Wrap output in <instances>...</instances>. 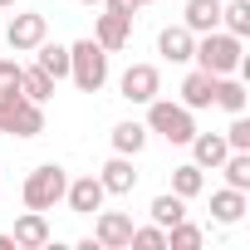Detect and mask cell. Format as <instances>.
I'll list each match as a JSON object with an SVG mask.
<instances>
[{
    "mask_svg": "<svg viewBox=\"0 0 250 250\" xmlns=\"http://www.w3.org/2000/svg\"><path fill=\"white\" fill-rule=\"evenodd\" d=\"M138 5H157V0H138Z\"/></svg>",
    "mask_w": 250,
    "mask_h": 250,
    "instance_id": "33",
    "label": "cell"
},
{
    "mask_svg": "<svg viewBox=\"0 0 250 250\" xmlns=\"http://www.w3.org/2000/svg\"><path fill=\"white\" fill-rule=\"evenodd\" d=\"M0 250H15V235L10 230H0Z\"/></svg>",
    "mask_w": 250,
    "mask_h": 250,
    "instance_id": "31",
    "label": "cell"
},
{
    "mask_svg": "<svg viewBox=\"0 0 250 250\" xmlns=\"http://www.w3.org/2000/svg\"><path fill=\"white\" fill-rule=\"evenodd\" d=\"M211 98H216V74H206V69H191L187 79H182V108H211Z\"/></svg>",
    "mask_w": 250,
    "mask_h": 250,
    "instance_id": "15",
    "label": "cell"
},
{
    "mask_svg": "<svg viewBox=\"0 0 250 250\" xmlns=\"http://www.w3.org/2000/svg\"><path fill=\"white\" fill-rule=\"evenodd\" d=\"M201 240H206V230H201V226H191V221L167 226V245H172V250H196Z\"/></svg>",
    "mask_w": 250,
    "mask_h": 250,
    "instance_id": "26",
    "label": "cell"
},
{
    "mask_svg": "<svg viewBox=\"0 0 250 250\" xmlns=\"http://www.w3.org/2000/svg\"><path fill=\"white\" fill-rule=\"evenodd\" d=\"M5 93H20V64L15 59H0V98Z\"/></svg>",
    "mask_w": 250,
    "mask_h": 250,
    "instance_id": "29",
    "label": "cell"
},
{
    "mask_svg": "<svg viewBox=\"0 0 250 250\" xmlns=\"http://www.w3.org/2000/svg\"><path fill=\"white\" fill-rule=\"evenodd\" d=\"M64 187H69V172H64L59 162H40V167L25 177L20 196H25L30 211H54V206L64 201Z\"/></svg>",
    "mask_w": 250,
    "mask_h": 250,
    "instance_id": "3",
    "label": "cell"
},
{
    "mask_svg": "<svg viewBox=\"0 0 250 250\" xmlns=\"http://www.w3.org/2000/svg\"><path fill=\"white\" fill-rule=\"evenodd\" d=\"M221 172H226V187H235V191H250V152H226Z\"/></svg>",
    "mask_w": 250,
    "mask_h": 250,
    "instance_id": "25",
    "label": "cell"
},
{
    "mask_svg": "<svg viewBox=\"0 0 250 250\" xmlns=\"http://www.w3.org/2000/svg\"><path fill=\"white\" fill-rule=\"evenodd\" d=\"M98 182H103V191H108V196H133V187H138V172H133V157H123V152H113V157L103 162Z\"/></svg>",
    "mask_w": 250,
    "mask_h": 250,
    "instance_id": "9",
    "label": "cell"
},
{
    "mask_svg": "<svg viewBox=\"0 0 250 250\" xmlns=\"http://www.w3.org/2000/svg\"><path fill=\"white\" fill-rule=\"evenodd\" d=\"M40 133H44V108L20 93L10 108V138H40Z\"/></svg>",
    "mask_w": 250,
    "mask_h": 250,
    "instance_id": "13",
    "label": "cell"
},
{
    "mask_svg": "<svg viewBox=\"0 0 250 250\" xmlns=\"http://www.w3.org/2000/svg\"><path fill=\"white\" fill-rule=\"evenodd\" d=\"M15 245L20 250H40V245H49L54 240V230H49V221H44V211H25L20 221H15Z\"/></svg>",
    "mask_w": 250,
    "mask_h": 250,
    "instance_id": "12",
    "label": "cell"
},
{
    "mask_svg": "<svg viewBox=\"0 0 250 250\" xmlns=\"http://www.w3.org/2000/svg\"><path fill=\"white\" fill-rule=\"evenodd\" d=\"M69 79L83 88V93H98L108 83V49L98 40H79L69 44Z\"/></svg>",
    "mask_w": 250,
    "mask_h": 250,
    "instance_id": "2",
    "label": "cell"
},
{
    "mask_svg": "<svg viewBox=\"0 0 250 250\" xmlns=\"http://www.w3.org/2000/svg\"><path fill=\"white\" fill-rule=\"evenodd\" d=\"M20 93H25L30 103H44V98L54 93V79H49V74H44L40 64H30V69L20 64Z\"/></svg>",
    "mask_w": 250,
    "mask_h": 250,
    "instance_id": "21",
    "label": "cell"
},
{
    "mask_svg": "<svg viewBox=\"0 0 250 250\" xmlns=\"http://www.w3.org/2000/svg\"><path fill=\"white\" fill-rule=\"evenodd\" d=\"M245 211H250L245 191H235V187H221V191H211V216H216L221 226H235Z\"/></svg>",
    "mask_w": 250,
    "mask_h": 250,
    "instance_id": "17",
    "label": "cell"
},
{
    "mask_svg": "<svg viewBox=\"0 0 250 250\" xmlns=\"http://www.w3.org/2000/svg\"><path fill=\"white\" fill-rule=\"evenodd\" d=\"M133 245H143V250H167V230H162V226H133Z\"/></svg>",
    "mask_w": 250,
    "mask_h": 250,
    "instance_id": "28",
    "label": "cell"
},
{
    "mask_svg": "<svg viewBox=\"0 0 250 250\" xmlns=\"http://www.w3.org/2000/svg\"><path fill=\"white\" fill-rule=\"evenodd\" d=\"M201 187H206V172H201L196 162H182V167H172V191H177L182 201L201 196Z\"/></svg>",
    "mask_w": 250,
    "mask_h": 250,
    "instance_id": "22",
    "label": "cell"
},
{
    "mask_svg": "<svg viewBox=\"0 0 250 250\" xmlns=\"http://www.w3.org/2000/svg\"><path fill=\"white\" fill-rule=\"evenodd\" d=\"M118 88H123V98H128V103H152L157 88H162V74H157L152 64H128V69H123V79H118Z\"/></svg>",
    "mask_w": 250,
    "mask_h": 250,
    "instance_id": "6",
    "label": "cell"
},
{
    "mask_svg": "<svg viewBox=\"0 0 250 250\" xmlns=\"http://www.w3.org/2000/svg\"><path fill=\"white\" fill-rule=\"evenodd\" d=\"M221 5H226V0H187V10H182V25H187L191 35L221 30Z\"/></svg>",
    "mask_w": 250,
    "mask_h": 250,
    "instance_id": "16",
    "label": "cell"
},
{
    "mask_svg": "<svg viewBox=\"0 0 250 250\" xmlns=\"http://www.w3.org/2000/svg\"><path fill=\"white\" fill-rule=\"evenodd\" d=\"M40 40H49V20H44L40 10H20V15L5 25V44H10L15 54H30Z\"/></svg>",
    "mask_w": 250,
    "mask_h": 250,
    "instance_id": "5",
    "label": "cell"
},
{
    "mask_svg": "<svg viewBox=\"0 0 250 250\" xmlns=\"http://www.w3.org/2000/svg\"><path fill=\"white\" fill-rule=\"evenodd\" d=\"M93 240H98V250H123V245H133V216H123V211H103V206H98Z\"/></svg>",
    "mask_w": 250,
    "mask_h": 250,
    "instance_id": "7",
    "label": "cell"
},
{
    "mask_svg": "<svg viewBox=\"0 0 250 250\" xmlns=\"http://www.w3.org/2000/svg\"><path fill=\"white\" fill-rule=\"evenodd\" d=\"M177 221H187V201L177 196V191H162V196H152V226H177Z\"/></svg>",
    "mask_w": 250,
    "mask_h": 250,
    "instance_id": "23",
    "label": "cell"
},
{
    "mask_svg": "<svg viewBox=\"0 0 250 250\" xmlns=\"http://www.w3.org/2000/svg\"><path fill=\"white\" fill-rule=\"evenodd\" d=\"M143 147H147V123H118V128H113V152L138 157Z\"/></svg>",
    "mask_w": 250,
    "mask_h": 250,
    "instance_id": "19",
    "label": "cell"
},
{
    "mask_svg": "<svg viewBox=\"0 0 250 250\" xmlns=\"http://www.w3.org/2000/svg\"><path fill=\"white\" fill-rule=\"evenodd\" d=\"M191 59H196V69H206V74H240V64H245V44L230 35V30H206L201 40H196V49H191Z\"/></svg>",
    "mask_w": 250,
    "mask_h": 250,
    "instance_id": "1",
    "label": "cell"
},
{
    "mask_svg": "<svg viewBox=\"0 0 250 250\" xmlns=\"http://www.w3.org/2000/svg\"><path fill=\"white\" fill-rule=\"evenodd\" d=\"M103 196H108V191H103V182H98L93 172H88V177H74V182L64 187V201H69L74 216H93V211L103 206Z\"/></svg>",
    "mask_w": 250,
    "mask_h": 250,
    "instance_id": "8",
    "label": "cell"
},
{
    "mask_svg": "<svg viewBox=\"0 0 250 250\" xmlns=\"http://www.w3.org/2000/svg\"><path fill=\"white\" fill-rule=\"evenodd\" d=\"M187 147H191V162H196L201 172H216V167L226 162V152H230L221 133H191V143H187Z\"/></svg>",
    "mask_w": 250,
    "mask_h": 250,
    "instance_id": "11",
    "label": "cell"
},
{
    "mask_svg": "<svg viewBox=\"0 0 250 250\" xmlns=\"http://www.w3.org/2000/svg\"><path fill=\"white\" fill-rule=\"evenodd\" d=\"M30 54H35V64H40L54 83H59V79H69V44H49V40H40Z\"/></svg>",
    "mask_w": 250,
    "mask_h": 250,
    "instance_id": "18",
    "label": "cell"
},
{
    "mask_svg": "<svg viewBox=\"0 0 250 250\" xmlns=\"http://www.w3.org/2000/svg\"><path fill=\"white\" fill-rule=\"evenodd\" d=\"M83 5H98V0H83Z\"/></svg>",
    "mask_w": 250,
    "mask_h": 250,
    "instance_id": "34",
    "label": "cell"
},
{
    "mask_svg": "<svg viewBox=\"0 0 250 250\" xmlns=\"http://www.w3.org/2000/svg\"><path fill=\"white\" fill-rule=\"evenodd\" d=\"M191 49H196V35H191L187 25H167V30L157 35V54H162V59H172V64H187V59H191Z\"/></svg>",
    "mask_w": 250,
    "mask_h": 250,
    "instance_id": "14",
    "label": "cell"
},
{
    "mask_svg": "<svg viewBox=\"0 0 250 250\" xmlns=\"http://www.w3.org/2000/svg\"><path fill=\"white\" fill-rule=\"evenodd\" d=\"M221 30H230L235 40L250 35V0H230V5H221Z\"/></svg>",
    "mask_w": 250,
    "mask_h": 250,
    "instance_id": "24",
    "label": "cell"
},
{
    "mask_svg": "<svg viewBox=\"0 0 250 250\" xmlns=\"http://www.w3.org/2000/svg\"><path fill=\"white\" fill-rule=\"evenodd\" d=\"M245 98H250V93H245V83H240L235 74H221V79H216V98H211L216 108H226V113H245Z\"/></svg>",
    "mask_w": 250,
    "mask_h": 250,
    "instance_id": "20",
    "label": "cell"
},
{
    "mask_svg": "<svg viewBox=\"0 0 250 250\" xmlns=\"http://www.w3.org/2000/svg\"><path fill=\"white\" fill-rule=\"evenodd\" d=\"M221 138H226L230 152H250V118H245V113H230V128H226Z\"/></svg>",
    "mask_w": 250,
    "mask_h": 250,
    "instance_id": "27",
    "label": "cell"
},
{
    "mask_svg": "<svg viewBox=\"0 0 250 250\" xmlns=\"http://www.w3.org/2000/svg\"><path fill=\"white\" fill-rule=\"evenodd\" d=\"M10 5H15V0H0V10H10Z\"/></svg>",
    "mask_w": 250,
    "mask_h": 250,
    "instance_id": "32",
    "label": "cell"
},
{
    "mask_svg": "<svg viewBox=\"0 0 250 250\" xmlns=\"http://www.w3.org/2000/svg\"><path fill=\"white\" fill-rule=\"evenodd\" d=\"M108 10H113V15H128V20H133L143 5H138V0H108Z\"/></svg>",
    "mask_w": 250,
    "mask_h": 250,
    "instance_id": "30",
    "label": "cell"
},
{
    "mask_svg": "<svg viewBox=\"0 0 250 250\" xmlns=\"http://www.w3.org/2000/svg\"><path fill=\"white\" fill-rule=\"evenodd\" d=\"M147 133H157V138H167V143H191V133H196V118H191V108H182V103H172V98H152L147 103Z\"/></svg>",
    "mask_w": 250,
    "mask_h": 250,
    "instance_id": "4",
    "label": "cell"
},
{
    "mask_svg": "<svg viewBox=\"0 0 250 250\" xmlns=\"http://www.w3.org/2000/svg\"><path fill=\"white\" fill-rule=\"evenodd\" d=\"M93 40H98L108 54H118L123 44L133 40V20H128V15H113V10H103V15H98V25H93Z\"/></svg>",
    "mask_w": 250,
    "mask_h": 250,
    "instance_id": "10",
    "label": "cell"
}]
</instances>
